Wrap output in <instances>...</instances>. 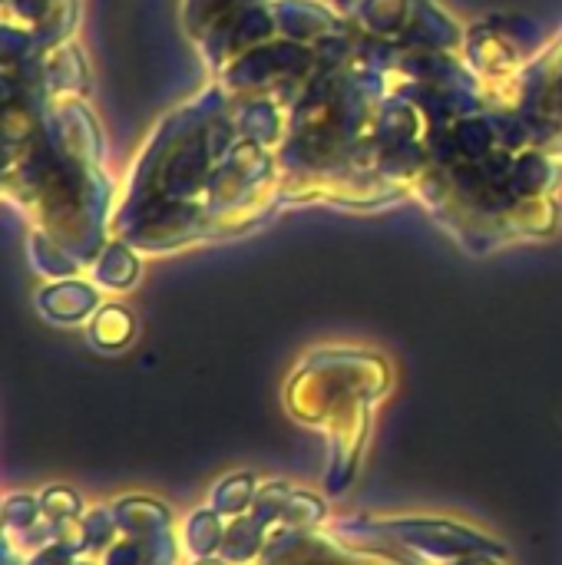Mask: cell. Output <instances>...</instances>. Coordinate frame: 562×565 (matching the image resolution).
I'll use <instances>...</instances> for the list:
<instances>
[]
</instances>
